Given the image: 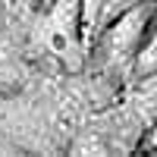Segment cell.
<instances>
[{
    "label": "cell",
    "instance_id": "obj_2",
    "mask_svg": "<svg viewBox=\"0 0 157 157\" xmlns=\"http://www.w3.org/2000/svg\"><path fill=\"white\" fill-rule=\"evenodd\" d=\"M47 19L50 29H54V38L63 47L78 50V38H82L85 19H82V0H50L47 3Z\"/></svg>",
    "mask_w": 157,
    "mask_h": 157
},
{
    "label": "cell",
    "instance_id": "obj_5",
    "mask_svg": "<svg viewBox=\"0 0 157 157\" xmlns=\"http://www.w3.org/2000/svg\"><path fill=\"white\" fill-rule=\"evenodd\" d=\"M22 6H29V10H41V6H47L50 0H19Z\"/></svg>",
    "mask_w": 157,
    "mask_h": 157
},
{
    "label": "cell",
    "instance_id": "obj_3",
    "mask_svg": "<svg viewBox=\"0 0 157 157\" xmlns=\"http://www.w3.org/2000/svg\"><path fill=\"white\" fill-rule=\"evenodd\" d=\"M132 63H135L138 78H145V75H157V19H154V25H151L148 38L141 41L138 54L132 57Z\"/></svg>",
    "mask_w": 157,
    "mask_h": 157
},
{
    "label": "cell",
    "instance_id": "obj_1",
    "mask_svg": "<svg viewBox=\"0 0 157 157\" xmlns=\"http://www.w3.org/2000/svg\"><path fill=\"white\" fill-rule=\"evenodd\" d=\"M154 19H157V0H135L113 22H107L104 38H101V50L107 54V60L110 63L132 60L138 54L141 41L148 38Z\"/></svg>",
    "mask_w": 157,
    "mask_h": 157
},
{
    "label": "cell",
    "instance_id": "obj_4",
    "mask_svg": "<svg viewBox=\"0 0 157 157\" xmlns=\"http://www.w3.org/2000/svg\"><path fill=\"white\" fill-rule=\"evenodd\" d=\"M101 13H104V0H82L85 29H98V25H101Z\"/></svg>",
    "mask_w": 157,
    "mask_h": 157
}]
</instances>
